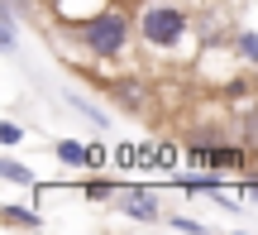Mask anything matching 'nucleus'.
<instances>
[{"label": "nucleus", "instance_id": "nucleus-10", "mask_svg": "<svg viewBox=\"0 0 258 235\" xmlns=\"http://www.w3.org/2000/svg\"><path fill=\"white\" fill-rule=\"evenodd\" d=\"M86 197H96V202H101V197H115V192L105 187V182H86Z\"/></svg>", "mask_w": 258, "mask_h": 235}, {"label": "nucleus", "instance_id": "nucleus-9", "mask_svg": "<svg viewBox=\"0 0 258 235\" xmlns=\"http://www.w3.org/2000/svg\"><path fill=\"white\" fill-rule=\"evenodd\" d=\"M239 53L249 58V63H258V34H239Z\"/></svg>", "mask_w": 258, "mask_h": 235}, {"label": "nucleus", "instance_id": "nucleus-11", "mask_svg": "<svg viewBox=\"0 0 258 235\" xmlns=\"http://www.w3.org/2000/svg\"><path fill=\"white\" fill-rule=\"evenodd\" d=\"M172 226H177V230H201V221H191V216H172Z\"/></svg>", "mask_w": 258, "mask_h": 235}, {"label": "nucleus", "instance_id": "nucleus-5", "mask_svg": "<svg viewBox=\"0 0 258 235\" xmlns=\"http://www.w3.org/2000/svg\"><path fill=\"white\" fill-rule=\"evenodd\" d=\"M196 163H211V168H244V149H206V144H191Z\"/></svg>", "mask_w": 258, "mask_h": 235}, {"label": "nucleus", "instance_id": "nucleus-8", "mask_svg": "<svg viewBox=\"0 0 258 235\" xmlns=\"http://www.w3.org/2000/svg\"><path fill=\"white\" fill-rule=\"evenodd\" d=\"M19 139H24V130L15 120H0V144H19Z\"/></svg>", "mask_w": 258, "mask_h": 235}, {"label": "nucleus", "instance_id": "nucleus-6", "mask_svg": "<svg viewBox=\"0 0 258 235\" xmlns=\"http://www.w3.org/2000/svg\"><path fill=\"white\" fill-rule=\"evenodd\" d=\"M0 216H5L10 226H29V230H38V226H43V216H38V211H24V207H5Z\"/></svg>", "mask_w": 258, "mask_h": 235}, {"label": "nucleus", "instance_id": "nucleus-12", "mask_svg": "<svg viewBox=\"0 0 258 235\" xmlns=\"http://www.w3.org/2000/svg\"><path fill=\"white\" fill-rule=\"evenodd\" d=\"M48 5H53V10H62V15H67V10H72V0H48Z\"/></svg>", "mask_w": 258, "mask_h": 235}, {"label": "nucleus", "instance_id": "nucleus-1", "mask_svg": "<svg viewBox=\"0 0 258 235\" xmlns=\"http://www.w3.org/2000/svg\"><path fill=\"white\" fill-rule=\"evenodd\" d=\"M82 38H86V48H91L96 58H120L124 53V38H129V19L115 5L110 10H96V15L82 24Z\"/></svg>", "mask_w": 258, "mask_h": 235}, {"label": "nucleus", "instance_id": "nucleus-3", "mask_svg": "<svg viewBox=\"0 0 258 235\" xmlns=\"http://www.w3.org/2000/svg\"><path fill=\"white\" fill-rule=\"evenodd\" d=\"M115 202H120V211H124L129 221H144V226L158 221V192L153 187H120Z\"/></svg>", "mask_w": 258, "mask_h": 235}, {"label": "nucleus", "instance_id": "nucleus-7", "mask_svg": "<svg viewBox=\"0 0 258 235\" xmlns=\"http://www.w3.org/2000/svg\"><path fill=\"white\" fill-rule=\"evenodd\" d=\"M0 178H10V182H34V173H29L19 159H0Z\"/></svg>", "mask_w": 258, "mask_h": 235}, {"label": "nucleus", "instance_id": "nucleus-4", "mask_svg": "<svg viewBox=\"0 0 258 235\" xmlns=\"http://www.w3.org/2000/svg\"><path fill=\"white\" fill-rule=\"evenodd\" d=\"M57 159L72 163V168H82V163H96V168H101L105 149H86V144H77V139H57Z\"/></svg>", "mask_w": 258, "mask_h": 235}, {"label": "nucleus", "instance_id": "nucleus-2", "mask_svg": "<svg viewBox=\"0 0 258 235\" xmlns=\"http://www.w3.org/2000/svg\"><path fill=\"white\" fill-rule=\"evenodd\" d=\"M139 34H144L153 48H177L182 34H186V10H177V5H148L144 15H139Z\"/></svg>", "mask_w": 258, "mask_h": 235}, {"label": "nucleus", "instance_id": "nucleus-13", "mask_svg": "<svg viewBox=\"0 0 258 235\" xmlns=\"http://www.w3.org/2000/svg\"><path fill=\"white\" fill-rule=\"evenodd\" d=\"M249 197H253V202H258V182H249Z\"/></svg>", "mask_w": 258, "mask_h": 235}]
</instances>
